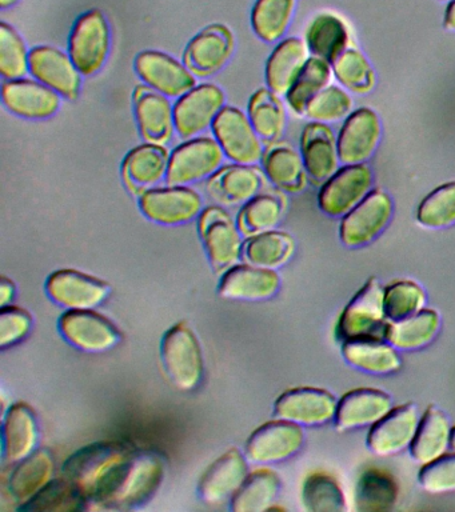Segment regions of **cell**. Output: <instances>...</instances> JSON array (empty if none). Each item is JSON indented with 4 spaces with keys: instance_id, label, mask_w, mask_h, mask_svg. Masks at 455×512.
Listing matches in <instances>:
<instances>
[{
    "instance_id": "5b68a950",
    "label": "cell",
    "mask_w": 455,
    "mask_h": 512,
    "mask_svg": "<svg viewBox=\"0 0 455 512\" xmlns=\"http://www.w3.org/2000/svg\"><path fill=\"white\" fill-rule=\"evenodd\" d=\"M385 290L377 279H371L354 296L339 319L338 332L345 340L385 338Z\"/></svg>"
},
{
    "instance_id": "f546056e",
    "label": "cell",
    "mask_w": 455,
    "mask_h": 512,
    "mask_svg": "<svg viewBox=\"0 0 455 512\" xmlns=\"http://www.w3.org/2000/svg\"><path fill=\"white\" fill-rule=\"evenodd\" d=\"M310 54L305 40L287 38L278 43L266 63L267 88L279 96H286L309 62Z\"/></svg>"
},
{
    "instance_id": "603a6c76",
    "label": "cell",
    "mask_w": 455,
    "mask_h": 512,
    "mask_svg": "<svg viewBox=\"0 0 455 512\" xmlns=\"http://www.w3.org/2000/svg\"><path fill=\"white\" fill-rule=\"evenodd\" d=\"M263 182L265 176L254 164H225L207 179L206 191L215 202L237 206L261 194Z\"/></svg>"
},
{
    "instance_id": "8992f818",
    "label": "cell",
    "mask_w": 455,
    "mask_h": 512,
    "mask_svg": "<svg viewBox=\"0 0 455 512\" xmlns=\"http://www.w3.org/2000/svg\"><path fill=\"white\" fill-rule=\"evenodd\" d=\"M111 46L109 22L102 11L79 16L71 31L69 54L83 76L97 74L106 63Z\"/></svg>"
},
{
    "instance_id": "d590c367",
    "label": "cell",
    "mask_w": 455,
    "mask_h": 512,
    "mask_svg": "<svg viewBox=\"0 0 455 512\" xmlns=\"http://www.w3.org/2000/svg\"><path fill=\"white\" fill-rule=\"evenodd\" d=\"M441 328V318L434 310H425L405 319L389 322L385 339L399 350H417L433 342Z\"/></svg>"
},
{
    "instance_id": "60d3db41",
    "label": "cell",
    "mask_w": 455,
    "mask_h": 512,
    "mask_svg": "<svg viewBox=\"0 0 455 512\" xmlns=\"http://www.w3.org/2000/svg\"><path fill=\"white\" fill-rule=\"evenodd\" d=\"M279 478L269 468H259L247 475L245 482L233 498L231 508L237 512H261L269 510L277 498Z\"/></svg>"
},
{
    "instance_id": "1f68e13d",
    "label": "cell",
    "mask_w": 455,
    "mask_h": 512,
    "mask_svg": "<svg viewBox=\"0 0 455 512\" xmlns=\"http://www.w3.org/2000/svg\"><path fill=\"white\" fill-rule=\"evenodd\" d=\"M349 26L334 12H319L305 31V42L311 54L330 64L350 47Z\"/></svg>"
},
{
    "instance_id": "cb8c5ba5",
    "label": "cell",
    "mask_w": 455,
    "mask_h": 512,
    "mask_svg": "<svg viewBox=\"0 0 455 512\" xmlns=\"http://www.w3.org/2000/svg\"><path fill=\"white\" fill-rule=\"evenodd\" d=\"M169 163L170 154L163 144L143 143L123 159V182L133 194L141 196L166 178Z\"/></svg>"
},
{
    "instance_id": "11a10c76",
    "label": "cell",
    "mask_w": 455,
    "mask_h": 512,
    "mask_svg": "<svg viewBox=\"0 0 455 512\" xmlns=\"http://www.w3.org/2000/svg\"><path fill=\"white\" fill-rule=\"evenodd\" d=\"M14 291L15 288L13 282H10L7 278H3L2 283H0V303H2L3 307L13 300Z\"/></svg>"
},
{
    "instance_id": "f907efd6",
    "label": "cell",
    "mask_w": 455,
    "mask_h": 512,
    "mask_svg": "<svg viewBox=\"0 0 455 512\" xmlns=\"http://www.w3.org/2000/svg\"><path fill=\"white\" fill-rule=\"evenodd\" d=\"M354 102L349 92L338 86H330L319 92L307 104L305 116L319 123L337 122L353 112Z\"/></svg>"
},
{
    "instance_id": "816d5d0a",
    "label": "cell",
    "mask_w": 455,
    "mask_h": 512,
    "mask_svg": "<svg viewBox=\"0 0 455 512\" xmlns=\"http://www.w3.org/2000/svg\"><path fill=\"white\" fill-rule=\"evenodd\" d=\"M383 303L387 320L395 322L422 311L425 308L426 295L417 283L402 280L386 288Z\"/></svg>"
},
{
    "instance_id": "e0dca14e",
    "label": "cell",
    "mask_w": 455,
    "mask_h": 512,
    "mask_svg": "<svg viewBox=\"0 0 455 512\" xmlns=\"http://www.w3.org/2000/svg\"><path fill=\"white\" fill-rule=\"evenodd\" d=\"M381 120L369 107L347 116L338 135L339 159L343 164H362L373 156L381 139Z\"/></svg>"
},
{
    "instance_id": "f6af8a7d",
    "label": "cell",
    "mask_w": 455,
    "mask_h": 512,
    "mask_svg": "<svg viewBox=\"0 0 455 512\" xmlns=\"http://www.w3.org/2000/svg\"><path fill=\"white\" fill-rule=\"evenodd\" d=\"M83 502H86V499L69 479H51L33 498L23 503L19 510L30 512L77 511L82 510Z\"/></svg>"
},
{
    "instance_id": "ee69618b",
    "label": "cell",
    "mask_w": 455,
    "mask_h": 512,
    "mask_svg": "<svg viewBox=\"0 0 455 512\" xmlns=\"http://www.w3.org/2000/svg\"><path fill=\"white\" fill-rule=\"evenodd\" d=\"M398 499V486L385 471L370 468L363 472L357 486V508L359 511H386Z\"/></svg>"
},
{
    "instance_id": "52a82bcc",
    "label": "cell",
    "mask_w": 455,
    "mask_h": 512,
    "mask_svg": "<svg viewBox=\"0 0 455 512\" xmlns=\"http://www.w3.org/2000/svg\"><path fill=\"white\" fill-rule=\"evenodd\" d=\"M198 230L215 270H229L241 258L242 232L225 208H205L199 215Z\"/></svg>"
},
{
    "instance_id": "4dcf8cb0",
    "label": "cell",
    "mask_w": 455,
    "mask_h": 512,
    "mask_svg": "<svg viewBox=\"0 0 455 512\" xmlns=\"http://www.w3.org/2000/svg\"><path fill=\"white\" fill-rule=\"evenodd\" d=\"M262 166L267 179L279 190L293 194L305 190L309 178L305 162L301 152L289 143H270L263 152Z\"/></svg>"
},
{
    "instance_id": "6da1fadb",
    "label": "cell",
    "mask_w": 455,
    "mask_h": 512,
    "mask_svg": "<svg viewBox=\"0 0 455 512\" xmlns=\"http://www.w3.org/2000/svg\"><path fill=\"white\" fill-rule=\"evenodd\" d=\"M133 452V448L121 442L89 444L66 460L63 475L83 498L101 504Z\"/></svg>"
},
{
    "instance_id": "ba28073f",
    "label": "cell",
    "mask_w": 455,
    "mask_h": 512,
    "mask_svg": "<svg viewBox=\"0 0 455 512\" xmlns=\"http://www.w3.org/2000/svg\"><path fill=\"white\" fill-rule=\"evenodd\" d=\"M214 138L233 163L261 162L265 147L251 124L249 115L234 106H225L213 124Z\"/></svg>"
},
{
    "instance_id": "44dd1931",
    "label": "cell",
    "mask_w": 455,
    "mask_h": 512,
    "mask_svg": "<svg viewBox=\"0 0 455 512\" xmlns=\"http://www.w3.org/2000/svg\"><path fill=\"white\" fill-rule=\"evenodd\" d=\"M50 298L70 310H91L109 294V286L94 276L75 270H59L46 283Z\"/></svg>"
},
{
    "instance_id": "836d02e7",
    "label": "cell",
    "mask_w": 455,
    "mask_h": 512,
    "mask_svg": "<svg viewBox=\"0 0 455 512\" xmlns=\"http://www.w3.org/2000/svg\"><path fill=\"white\" fill-rule=\"evenodd\" d=\"M451 431L449 419L441 410L427 408L411 443V455L423 466L441 458L450 446Z\"/></svg>"
},
{
    "instance_id": "bcb514c9",
    "label": "cell",
    "mask_w": 455,
    "mask_h": 512,
    "mask_svg": "<svg viewBox=\"0 0 455 512\" xmlns=\"http://www.w3.org/2000/svg\"><path fill=\"white\" fill-rule=\"evenodd\" d=\"M335 78L354 94H367L375 86L373 67L357 48L349 47L331 63Z\"/></svg>"
},
{
    "instance_id": "2e32d148",
    "label": "cell",
    "mask_w": 455,
    "mask_h": 512,
    "mask_svg": "<svg viewBox=\"0 0 455 512\" xmlns=\"http://www.w3.org/2000/svg\"><path fill=\"white\" fill-rule=\"evenodd\" d=\"M30 74L66 99H77L82 74L70 54L57 47L39 46L30 51Z\"/></svg>"
},
{
    "instance_id": "7c38bea8",
    "label": "cell",
    "mask_w": 455,
    "mask_h": 512,
    "mask_svg": "<svg viewBox=\"0 0 455 512\" xmlns=\"http://www.w3.org/2000/svg\"><path fill=\"white\" fill-rule=\"evenodd\" d=\"M393 215V200L382 190H373L357 207L343 216L339 235L349 247L365 246L389 224Z\"/></svg>"
},
{
    "instance_id": "d6a6232c",
    "label": "cell",
    "mask_w": 455,
    "mask_h": 512,
    "mask_svg": "<svg viewBox=\"0 0 455 512\" xmlns=\"http://www.w3.org/2000/svg\"><path fill=\"white\" fill-rule=\"evenodd\" d=\"M5 456L9 462H21L33 454L38 443V423L33 410L23 403L14 404L3 424Z\"/></svg>"
},
{
    "instance_id": "7402d4cb",
    "label": "cell",
    "mask_w": 455,
    "mask_h": 512,
    "mask_svg": "<svg viewBox=\"0 0 455 512\" xmlns=\"http://www.w3.org/2000/svg\"><path fill=\"white\" fill-rule=\"evenodd\" d=\"M134 111L139 132L149 143L170 142L175 131L174 106L170 98L141 84L134 91Z\"/></svg>"
},
{
    "instance_id": "f35d334b",
    "label": "cell",
    "mask_w": 455,
    "mask_h": 512,
    "mask_svg": "<svg viewBox=\"0 0 455 512\" xmlns=\"http://www.w3.org/2000/svg\"><path fill=\"white\" fill-rule=\"evenodd\" d=\"M285 212V200L273 192H263L243 204L237 224L246 238L274 230Z\"/></svg>"
},
{
    "instance_id": "f5cc1de1",
    "label": "cell",
    "mask_w": 455,
    "mask_h": 512,
    "mask_svg": "<svg viewBox=\"0 0 455 512\" xmlns=\"http://www.w3.org/2000/svg\"><path fill=\"white\" fill-rule=\"evenodd\" d=\"M419 483L430 494L455 492V454L425 464L419 472Z\"/></svg>"
},
{
    "instance_id": "4316f807",
    "label": "cell",
    "mask_w": 455,
    "mask_h": 512,
    "mask_svg": "<svg viewBox=\"0 0 455 512\" xmlns=\"http://www.w3.org/2000/svg\"><path fill=\"white\" fill-rule=\"evenodd\" d=\"M247 478V463L237 448L225 452L209 468L199 482V495L209 504L233 498Z\"/></svg>"
},
{
    "instance_id": "7dc6e473",
    "label": "cell",
    "mask_w": 455,
    "mask_h": 512,
    "mask_svg": "<svg viewBox=\"0 0 455 512\" xmlns=\"http://www.w3.org/2000/svg\"><path fill=\"white\" fill-rule=\"evenodd\" d=\"M303 504L313 512H342L346 510L345 495L337 480L330 475H310L303 484Z\"/></svg>"
},
{
    "instance_id": "d4e9b609",
    "label": "cell",
    "mask_w": 455,
    "mask_h": 512,
    "mask_svg": "<svg viewBox=\"0 0 455 512\" xmlns=\"http://www.w3.org/2000/svg\"><path fill=\"white\" fill-rule=\"evenodd\" d=\"M419 422L421 420L413 404L393 408L371 428L367 444L379 456L398 454L413 443Z\"/></svg>"
},
{
    "instance_id": "5bb4252c",
    "label": "cell",
    "mask_w": 455,
    "mask_h": 512,
    "mask_svg": "<svg viewBox=\"0 0 455 512\" xmlns=\"http://www.w3.org/2000/svg\"><path fill=\"white\" fill-rule=\"evenodd\" d=\"M135 71L147 86L167 98L179 99L197 86L193 72L185 63L161 51L141 52L135 58Z\"/></svg>"
},
{
    "instance_id": "db71d44e",
    "label": "cell",
    "mask_w": 455,
    "mask_h": 512,
    "mask_svg": "<svg viewBox=\"0 0 455 512\" xmlns=\"http://www.w3.org/2000/svg\"><path fill=\"white\" fill-rule=\"evenodd\" d=\"M31 328V316L18 307H3L0 312V346L21 342Z\"/></svg>"
},
{
    "instance_id": "8fae6325",
    "label": "cell",
    "mask_w": 455,
    "mask_h": 512,
    "mask_svg": "<svg viewBox=\"0 0 455 512\" xmlns=\"http://www.w3.org/2000/svg\"><path fill=\"white\" fill-rule=\"evenodd\" d=\"M143 215L161 224H182L201 215L202 196L189 186L154 187L139 196Z\"/></svg>"
},
{
    "instance_id": "74e56055",
    "label": "cell",
    "mask_w": 455,
    "mask_h": 512,
    "mask_svg": "<svg viewBox=\"0 0 455 512\" xmlns=\"http://www.w3.org/2000/svg\"><path fill=\"white\" fill-rule=\"evenodd\" d=\"M294 250V239L289 234L271 230L247 238L242 258L253 266L275 270L289 262Z\"/></svg>"
},
{
    "instance_id": "e575fe53",
    "label": "cell",
    "mask_w": 455,
    "mask_h": 512,
    "mask_svg": "<svg viewBox=\"0 0 455 512\" xmlns=\"http://www.w3.org/2000/svg\"><path fill=\"white\" fill-rule=\"evenodd\" d=\"M247 115L262 142L270 144L282 138L287 123L286 107L281 96L270 88H259L251 95Z\"/></svg>"
},
{
    "instance_id": "680465c9",
    "label": "cell",
    "mask_w": 455,
    "mask_h": 512,
    "mask_svg": "<svg viewBox=\"0 0 455 512\" xmlns=\"http://www.w3.org/2000/svg\"><path fill=\"white\" fill-rule=\"evenodd\" d=\"M450 446L454 448L455 451V427L453 428V431H451V443Z\"/></svg>"
},
{
    "instance_id": "8d00e7d4",
    "label": "cell",
    "mask_w": 455,
    "mask_h": 512,
    "mask_svg": "<svg viewBox=\"0 0 455 512\" xmlns=\"http://www.w3.org/2000/svg\"><path fill=\"white\" fill-rule=\"evenodd\" d=\"M342 351L351 366L373 374H390L401 367V359L394 347L381 339L346 340Z\"/></svg>"
},
{
    "instance_id": "9c48e42d",
    "label": "cell",
    "mask_w": 455,
    "mask_h": 512,
    "mask_svg": "<svg viewBox=\"0 0 455 512\" xmlns=\"http://www.w3.org/2000/svg\"><path fill=\"white\" fill-rule=\"evenodd\" d=\"M373 183V171L367 164H346L323 183L319 207L327 215L345 216L370 194Z\"/></svg>"
},
{
    "instance_id": "f1b7e54d",
    "label": "cell",
    "mask_w": 455,
    "mask_h": 512,
    "mask_svg": "<svg viewBox=\"0 0 455 512\" xmlns=\"http://www.w3.org/2000/svg\"><path fill=\"white\" fill-rule=\"evenodd\" d=\"M391 410L393 404L385 392L374 388H358L347 392L339 400L335 422L338 430L374 426Z\"/></svg>"
},
{
    "instance_id": "d6986e66",
    "label": "cell",
    "mask_w": 455,
    "mask_h": 512,
    "mask_svg": "<svg viewBox=\"0 0 455 512\" xmlns=\"http://www.w3.org/2000/svg\"><path fill=\"white\" fill-rule=\"evenodd\" d=\"M2 102L7 110L26 119H47L57 114L61 95L37 79L5 80Z\"/></svg>"
},
{
    "instance_id": "484cf974",
    "label": "cell",
    "mask_w": 455,
    "mask_h": 512,
    "mask_svg": "<svg viewBox=\"0 0 455 512\" xmlns=\"http://www.w3.org/2000/svg\"><path fill=\"white\" fill-rule=\"evenodd\" d=\"M301 155L314 182H326L339 170L338 139L326 123L306 124L301 135Z\"/></svg>"
},
{
    "instance_id": "4fadbf2b",
    "label": "cell",
    "mask_w": 455,
    "mask_h": 512,
    "mask_svg": "<svg viewBox=\"0 0 455 512\" xmlns=\"http://www.w3.org/2000/svg\"><path fill=\"white\" fill-rule=\"evenodd\" d=\"M235 40L223 24H211L198 32L187 44L183 63L197 78H209L229 63Z\"/></svg>"
},
{
    "instance_id": "6f0895ef",
    "label": "cell",
    "mask_w": 455,
    "mask_h": 512,
    "mask_svg": "<svg viewBox=\"0 0 455 512\" xmlns=\"http://www.w3.org/2000/svg\"><path fill=\"white\" fill-rule=\"evenodd\" d=\"M15 3H18V0H0V7L7 8L14 6Z\"/></svg>"
},
{
    "instance_id": "c3c4849f",
    "label": "cell",
    "mask_w": 455,
    "mask_h": 512,
    "mask_svg": "<svg viewBox=\"0 0 455 512\" xmlns=\"http://www.w3.org/2000/svg\"><path fill=\"white\" fill-rule=\"evenodd\" d=\"M30 72V52L14 27L0 24V74L6 80L25 78Z\"/></svg>"
},
{
    "instance_id": "3957f363",
    "label": "cell",
    "mask_w": 455,
    "mask_h": 512,
    "mask_svg": "<svg viewBox=\"0 0 455 512\" xmlns=\"http://www.w3.org/2000/svg\"><path fill=\"white\" fill-rule=\"evenodd\" d=\"M225 158L217 139L195 136L171 152L167 183L170 186H190L210 179L223 166Z\"/></svg>"
},
{
    "instance_id": "9a60e30c",
    "label": "cell",
    "mask_w": 455,
    "mask_h": 512,
    "mask_svg": "<svg viewBox=\"0 0 455 512\" xmlns=\"http://www.w3.org/2000/svg\"><path fill=\"white\" fill-rule=\"evenodd\" d=\"M305 434L299 424L279 419L262 424L246 443V458L254 463L289 459L301 450Z\"/></svg>"
},
{
    "instance_id": "ac0fdd59",
    "label": "cell",
    "mask_w": 455,
    "mask_h": 512,
    "mask_svg": "<svg viewBox=\"0 0 455 512\" xmlns=\"http://www.w3.org/2000/svg\"><path fill=\"white\" fill-rule=\"evenodd\" d=\"M337 408V400L330 392L311 387L283 392L275 402V414L279 419L305 426L329 423L337 415Z\"/></svg>"
},
{
    "instance_id": "ffe728a7",
    "label": "cell",
    "mask_w": 455,
    "mask_h": 512,
    "mask_svg": "<svg viewBox=\"0 0 455 512\" xmlns=\"http://www.w3.org/2000/svg\"><path fill=\"white\" fill-rule=\"evenodd\" d=\"M62 335L83 351L102 352L119 342L117 327L91 310H70L59 320Z\"/></svg>"
},
{
    "instance_id": "b9f144b4",
    "label": "cell",
    "mask_w": 455,
    "mask_h": 512,
    "mask_svg": "<svg viewBox=\"0 0 455 512\" xmlns=\"http://www.w3.org/2000/svg\"><path fill=\"white\" fill-rule=\"evenodd\" d=\"M297 0H257L251 12V26L263 42L283 38L293 20Z\"/></svg>"
},
{
    "instance_id": "ab89813d",
    "label": "cell",
    "mask_w": 455,
    "mask_h": 512,
    "mask_svg": "<svg viewBox=\"0 0 455 512\" xmlns=\"http://www.w3.org/2000/svg\"><path fill=\"white\" fill-rule=\"evenodd\" d=\"M54 462L49 452L37 451L21 460L10 476V491L18 502L26 503L50 482Z\"/></svg>"
},
{
    "instance_id": "7bdbcfd3",
    "label": "cell",
    "mask_w": 455,
    "mask_h": 512,
    "mask_svg": "<svg viewBox=\"0 0 455 512\" xmlns=\"http://www.w3.org/2000/svg\"><path fill=\"white\" fill-rule=\"evenodd\" d=\"M331 64L318 56H311L305 68L287 92L286 100L291 110L297 115H305L307 104L319 92L330 86L333 79Z\"/></svg>"
},
{
    "instance_id": "91938a15",
    "label": "cell",
    "mask_w": 455,
    "mask_h": 512,
    "mask_svg": "<svg viewBox=\"0 0 455 512\" xmlns=\"http://www.w3.org/2000/svg\"><path fill=\"white\" fill-rule=\"evenodd\" d=\"M442 2H451V0H442Z\"/></svg>"
},
{
    "instance_id": "7a4b0ae2",
    "label": "cell",
    "mask_w": 455,
    "mask_h": 512,
    "mask_svg": "<svg viewBox=\"0 0 455 512\" xmlns=\"http://www.w3.org/2000/svg\"><path fill=\"white\" fill-rule=\"evenodd\" d=\"M163 460L153 452L134 451L119 471L113 487L101 504L106 507L129 508L146 502L162 482Z\"/></svg>"
},
{
    "instance_id": "9f6ffc18",
    "label": "cell",
    "mask_w": 455,
    "mask_h": 512,
    "mask_svg": "<svg viewBox=\"0 0 455 512\" xmlns=\"http://www.w3.org/2000/svg\"><path fill=\"white\" fill-rule=\"evenodd\" d=\"M445 26L447 30L455 31V0H451L446 8Z\"/></svg>"
},
{
    "instance_id": "681fc988",
    "label": "cell",
    "mask_w": 455,
    "mask_h": 512,
    "mask_svg": "<svg viewBox=\"0 0 455 512\" xmlns=\"http://www.w3.org/2000/svg\"><path fill=\"white\" fill-rule=\"evenodd\" d=\"M418 222L425 227L443 228L455 223V180L430 192L417 212Z\"/></svg>"
},
{
    "instance_id": "277c9868",
    "label": "cell",
    "mask_w": 455,
    "mask_h": 512,
    "mask_svg": "<svg viewBox=\"0 0 455 512\" xmlns=\"http://www.w3.org/2000/svg\"><path fill=\"white\" fill-rule=\"evenodd\" d=\"M161 355L171 383L182 391L198 387L203 375V356L197 336L186 323L175 324L163 336Z\"/></svg>"
},
{
    "instance_id": "83f0119b",
    "label": "cell",
    "mask_w": 455,
    "mask_h": 512,
    "mask_svg": "<svg viewBox=\"0 0 455 512\" xmlns=\"http://www.w3.org/2000/svg\"><path fill=\"white\" fill-rule=\"evenodd\" d=\"M279 276L274 270L238 264L223 274L219 283V295L226 299L263 300L277 294Z\"/></svg>"
},
{
    "instance_id": "30bf717a",
    "label": "cell",
    "mask_w": 455,
    "mask_h": 512,
    "mask_svg": "<svg viewBox=\"0 0 455 512\" xmlns=\"http://www.w3.org/2000/svg\"><path fill=\"white\" fill-rule=\"evenodd\" d=\"M225 102V92L217 84H198L174 104L175 131L185 139L201 135L213 127Z\"/></svg>"
}]
</instances>
